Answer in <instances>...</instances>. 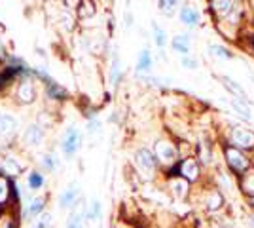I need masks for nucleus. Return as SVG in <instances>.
Segmentation results:
<instances>
[{
  "label": "nucleus",
  "instance_id": "obj_1",
  "mask_svg": "<svg viewBox=\"0 0 254 228\" xmlns=\"http://www.w3.org/2000/svg\"><path fill=\"white\" fill-rule=\"evenodd\" d=\"M224 156H226V162H228V165H230V169H232L233 173L243 175L251 167V162L247 160L243 151H239L237 147H233L232 143H228L224 147Z\"/></svg>",
  "mask_w": 254,
  "mask_h": 228
},
{
  "label": "nucleus",
  "instance_id": "obj_2",
  "mask_svg": "<svg viewBox=\"0 0 254 228\" xmlns=\"http://www.w3.org/2000/svg\"><path fill=\"white\" fill-rule=\"evenodd\" d=\"M135 165H137L138 171L144 175L146 179H152L156 175V169H158V158L148 149H140L135 154Z\"/></svg>",
  "mask_w": 254,
  "mask_h": 228
},
{
  "label": "nucleus",
  "instance_id": "obj_3",
  "mask_svg": "<svg viewBox=\"0 0 254 228\" xmlns=\"http://www.w3.org/2000/svg\"><path fill=\"white\" fill-rule=\"evenodd\" d=\"M80 147H82V135H80V131L76 130V128H68V130L64 131L63 135V141H61V151L66 158H72L76 152L80 151Z\"/></svg>",
  "mask_w": 254,
  "mask_h": 228
},
{
  "label": "nucleus",
  "instance_id": "obj_4",
  "mask_svg": "<svg viewBox=\"0 0 254 228\" xmlns=\"http://www.w3.org/2000/svg\"><path fill=\"white\" fill-rule=\"evenodd\" d=\"M230 143L239 151H254V131L245 128H235L230 133Z\"/></svg>",
  "mask_w": 254,
  "mask_h": 228
},
{
  "label": "nucleus",
  "instance_id": "obj_5",
  "mask_svg": "<svg viewBox=\"0 0 254 228\" xmlns=\"http://www.w3.org/2000/svg\"><path fill=\"white\" fill-rule=\"evenodd\" d=\"M154 154H156V158H158L159 163H167V165L177 162V156H179L177 147H175V145H171L169 141H158L156 143V147H154Z\"/></svg>",
  "mask_w": 254,
  "mask_h": 228
},
{
  "label": "nucleus",
  "instance_id": "obj_6",
  "mask_svg": "<svg viewBox=\"0 0 254 228\" xmlns=\"http://www.w3.org/2000/svg\"><path fill=\"white\" fill-rule=\"evenodd\" d=\"M179 175L180 177H184L186 181H190V183H195L197 179H199V175H201V169H199V163L195 158H186V160H182L179 163Z\"/></svg>",
  "mask_w": 254,
  "mask_h": 228
},
{
  "label": "nucleus",
  "instance_id": "obj_7",
  "mask_svg": "<svg viewBox=\"0 0 254 228\" xmlns=\"http://www.w3.org/2000/svg\"><path fill=\"white\" fill-rule=\"evenodd\" d=\"M11 194H15V186L8 179V175H4L0 171V209H6L10 206Z\"/></svg>",
  "mask_w": 254,
  "mask_h": 228
},
{
  "label": "nucleus",
  "instance_id": "obj_8",
  "mask_svg": "<svg viewBox=\"0 0 254 228\" xmlns=\"http://www.w3.org/2000/svg\"><path fill=\"white\" fill-rule=\"evenodd\" d=\"M36 99V87L31 80H21V84L17 86V101L21 105H31Z\"/></svg>",
  "mask_w": 254,
  "mask_h": 228
},
{
  "label": "nucleus",
  "instance_id": "obj_9",
  "mask_svg": "<svg viewBox=\"0 0 254 228\" xmlns=\"http://www.w3.org/2000/svg\"><path fill=\"white\" fill-rule=\"evenodd\" d=\"M23 141H25V145H29V147H38L44 141V130L38 124H31L25 130V133H23Z\"/></svg>",
  "mask_w": 254,
  "mask_h": 228
},
{
  "label": "nucleus",
  "instance_id": "obj_10",
  "mask_svg": "<svg viewBox=\"0 0 254 228\" xmlns=\"http://www.w3.org/2000/svg\"><path fill=\"white\" fill-rule=\"evenodd\" d=\"M78 200H80V190L76 186H68L59 196V207L61 209H70V207L76 206Z\"/></svg>",
  "mask_w": 254,
  "mask_h": 228
},
{
  "label": "nucleus",
  "instance_id": "obj_11",
  "mask_svg": "<svg viewBox=\"0 0 254 228\" xmlns=\"http://www.w3.org/2000/svg\"><path fill=\"white\" fill-rule=\"evenodd\" d=\"M169 188L171 192L175 194L177 200H184L186 196H188V190H190V181H186L184 177H175V179H171L169 183Z\"/></svg>",
  "mask_w": 254,
  "mask_h": 228
},
{
  "label": "nucleus",
  "instance_id": "obj_12",
  "mask_svg": "<svg viewBox=\"0 0 254 228\" xmlns=\"http://www.w3.org/2000/svg\"><path fill=\"white\" fill-rule=\"evenodd\" d=\"M180 21H182V25H186L188 29L197 27L199 25V11L195 10V8H191V6L180 8Z\"/></svg>",
  "mask_w": 254,
  "mask_h": 228
},
{
  "label": "nucleus",
  "instance_id": "obj_13",
  "mask_svg": "<svg viewBox=\"0 0 254 228\" xmlns=\"http://www.w3.org/2000/svg\"><path fill=\"white\" fill-rule=\"evenodd\" d=\"M17 130V120L13 118L11 114H2L0 116V137L10 139L11 135Z\"/></svg>",
  "mask_w": 254,
  "mask_h": 228
},
{
  "label": "nucleus",
  "instance_id": "obj_14",
  "mask_svg": "<svg viewBox=\"0 0 254 228\" xmlns=\"http://www.w3.org/2000/svg\"><path fill=\"white\" fill-rule=\"evenodd\" d=\"M220 82H222L224 87L232 93L233 97H237V99H241V101H247V103H249V95H247V91H245L243 87L239 86L235 80H232L230 76H220Z\"/></svg>",
  "mask_w": 254,
  "mask_h": 228
},
{
  "label": "nucleus",
  "instance_id": "obj_15",
  "mask_svg": "<svg viewBox=\"0 0 254 228\" xmlns=\"http://www.w3.org/2000/svg\"><path fill=\"white\" fill-rule=\"evenodd\" d=\"M173 50L180 55H190V48H191V40L188 34H177L175 38H173Z\"/></svg>",
  "mask_w": 254,
  "mask_h": 228
},
{
  "label": "nucleus",
  "instance_id": "obj_16",
  "mask_svg": "<svg viewBox=\"0 0 254 228\" xmlns=\"http://www.w3.org/2000/svg\"><path fill=\"white\" fill-rule=\"evenodd\" d=\"M44 211H46V196H34L29 206H27V215L32 219L40 217Z\"/></svg>",
  "mask_w": 254,
  "mask_h": 228
},
{
  "label": "nucleus",
  "instance_id": "obj_17",
  "mask_svg": "<svg viewBox=\"0 0 254 228\" xmlns=\"http://www.w3.org/2000/svg\"><path fill=\"white\" fill-rule=\"evenodd\" d=\"M152 65H154V61H152V54H150L148 50H142V52L138 54L137 73L138 75H148L150 71H152Z\"/></svg>",
  "mask_w": 254,
  "mask_h": 228
},
{
  "label": "nucleus",
  "instance_id": "obj_18",
  "mask_svg": "<svg viewBox=\"0 0 254 228\" xmlns=\"http://www.w3.org/2000/svg\"><path fill=\"white\" fill-rule=\"evenodd\" d=\"M233 2L235 0H212V10L216 11L218 17H228L235 8Z\"/></svg>",
  "mask_w": 254,
  "mask_h": 228
},
{
  "label": "nucleus",
  "instance_id": "obj_19",
  "mask_svg": "<svg viewBox=\"0 0 254 228\" xmlns=\"http://www.w3.org/2000/svg\"><path fill=\"white\" fill-rule=\"evenodd\" d=\"M97 13V6L93 0H80L78 2V15L82 19H89Z\"/></svg>",
  "mask_w": 254,
  "mask_h": 228
},
{
  "label": "nucleus",
  "instance_id": "obj_20",
  "mask_svg": "<svg viewBox=\"0 0 254 228\" xmlns=\"http://www.w3.org/2000/svg\"><path fill=\"white\" fill-rule=\"evenodd\" d=\"M46 91H48V97L55 99V101H64L68 97V91L61 87L57 82H52V84H46Z\"/></svg>",
  "mask_w": 254,
  "mask_h": 228
},
{
  "label": "nucleus",
  "instance_id": "obj_21",
  "mask_svg": "<svg viewBox=\"0 0 254 228\" xmlns=\"http://www.w3.org/2000/svg\"><path fill=\"white\" fill-rule=\"evenodd\" d=\"M230 103H232V109L235 110L243 120H247V122L253 120V116H251V109H249V103H247V101H241V99L233 97Z\"/></svg>",
  "mask_w": 254,
  "mask_h": 228
},
{
  "label": "nucleus",
  "instance_id": "obj_22",
  "mask_svg": "<svg viewBox=\"0 0 254 228\" xmlns=\"http://www.w3.org/2000/svg\"><path fill=\"white\" fill-rule=\"evenodd\" d=\"M224 204V198L220 194V190H211L209 194H207V200H205V207L209 209V211H216V209H220Z\"/></svg>",
  "mask_w": 254,
  "mask_h": 228
},
{
  "label": "nucleus",
  "instance_id": "obj_23",
  "mask_svg": "<svg viewBox=\"0 0 254 228\" xmlns=\"http://www.w3.org/2000/svg\"><path fill=\"white\" fill-rule=\"evenodd\" d=\"M2 173L10 175V177H17V175H21V163H17V160H13V158H6V160H2Z\"/></svg>",
  "mask_w": 254,
  "mask_h": 228
},
{
  "label": "nucleus",
  "instance_id": "obj_24",
  "mask_svg": "<svg viewBox=\"0 0 254 228\" xmlns=\"http://www.w3.org/2000/svg\"><path fill=\"white\" fill-rule=\"evenodd\" d=\"M152 33H154V44L158 46V48H165L167 46V33L156 25V23H152Z\"/></svg>",
  "mask_w": 254,
  "mask_h": 228
},
{
  "label": "nucleus",
  "instance_id": "obj_25",
  "mask_svg": "<svg viewBox=\"0 0 254 228\" xmlns=\"http://www.w3.org/2000/svg\"><path fill=\"white\" fill-rule=\"evenodd\" d=\"M158 10L167 15V17H173L175 11H177V0H158Z\"/></svg>",
  "mask_w": 254,
  "mask_h": 228
},
{
  "label": "nucleus",
  "instance_id": "obj_26",
  "mask_svg": "<svg viewBox=\"0 0 254 228\" xmlns=\"http://www.w3.org/2000/svg\"><path fill=\"white\" fill-rule=\"evenodd\" d=\"M209 54H211L212 57H216V59H232L233 57L232 52H230L228 48L218 46V44H211V46H209Z\"/></svg>",
  "mask_w": 254,
  "mask_h": 228
},
{
  "label": "nucleus",
  "instance_id": "obj_27",
  "mask_svg": "<svg viewBox=\"0 0 254 228\" xmlns=\"http://www.w3.org/2000/svg\"><path fill=\"white\" fill-rule=\"evenodd\" d=\"M27 183H29V188H31V190H40L44 186V175L40 173V171H31Z\"/></svg>",
  "mask_w": 254,
  "mask_h": 228
},
{
  "label": "nucleus",
  "instance_id": "obj_28",
  "mask_svg": "<svg viewBox=\"0 0 254 228\" xmlns=\"http://www.w3.org/2000/svg\"><path fill=\"white\" fill-rule=\"evenodd\" d=\"M84 217H85V213L74 211V213L68 217V221H66V228H84Z\"/></svg>",
  "mask_w": 254,
  "mask_h": 228
},
{
  "label": "nucleus",
  "instance_id": "obj_29",
  "mask_svg": "<svg viewBox=\"0 0 254 228\" xmlns=\"http://www.w3.org/2000/svg\"><path fill=\"white\" fill-rule=\"evenodd\" d=\"M241 190L245 194L254 196V173H247L241 179Z\"/></svg>",
  "mask_w": 254,
  "mask_h": 228
},
{
  "label": "nucleus",
  "instance_id": "obj_30",
  "mask_svg": "<svg viewBox=\"0 0 254 228\" xmlns=\"http://www.w3.org/2000/svg\"><path fill=\"white\" fill-rule=\"evenodd\" d=\"M52 213H48V211H44L40 217H36V221L32 223L31 228H52Z\"/></svg>",
  "mask_w": 254,
  "mask_h": 228
},
{
  "label": "nucleus",
  "instance_id": "obj_31",
  "mask_svg": "<svg viewBox=\"0 0 254 228\" xmlns=\"http://www.w3.org/2000/svg\"><path fill=\"white\" fill-rule=\"evenodd\" d=\"M42 165L48 169V171H55V169H57V165H59V162H57V156H55V154H44V156H42Z\"/></svg>",
  "mask_w": 254,
  "mask_h": 228
},
{
  "label": "nucleus",
  "instance_id": "obj_32",
  "mask_svg": "<svg viewBox=\"0 0 254 228\" xmlns=\"http://www.w3.org/2000/svg\"><path fill=\"white\" fill-rule=\"evenodd\" d=\"M85 217L89 219V221H95V219L101 217V202H99V200H93V202H91V206L87 209Z\"/></svg>",
  "mask_w": 254,
  "mask_h": 228
},
{
  "label": "nucleus",
  "instance_id": "obj_33",
  "mask_svg": "<svg viewBox=\"0 0 254 228\" xmlns=\"http://www.w3.org/2000/svg\"><path fill=\"white\" fill-rule=\"evenodd\" d=\"M110 78H112V84H114V86H116L118 82H120V78H122V69H120V61H118V57L114 59V63H112Z\"/></svg>",
  "mask_w": 254,
  "mask_h": 228
},
{
  "label": "nucleus",
  "instance_id": "obj_34",
  "mask_svg": "<svg viewBox=\"0 0 254 228\" xmlns=\"http://www.w3.org/2000/svg\"><path fill=\"white\" fill-rule=\"evenodd\" d=\"M182 67L188 69V71H195L197 69V61L190 57V55H182Z\"/></svg>",
  "mask_w": 254,
  "mask_h": 228
},
{
  "label": "nucleus",
  "instance_id": "obj_35",
  "mask_svg": "<svg viewBox=\"0 0 254 228\" xmlns=\"http://www.w3.org/2000/svg\"><path fill=\"white\" fill-rule=\"evenodd\" d=\"M61 21H63V29H66V31H72V29H74V21H72V17L68 15V11H66V13H63Z\"/></svg>",
  "mask_w": 254,
  "mask_h": 228
},
{
  "label": "nucleus",
  "instance_id": "obj_36",
  "mask_svg": "<svg viewBox=\"0 0 254 228\" xmlns=\"http://www.w3.org/2000/svg\"><path fill=\"white\" fill-rule=\"evenodd\" d=\"M87 130H89V133H95V131L101 130V122L97 118H91L89 120V124H87Z\"/></svg>",
  "mask_w": 254,
  "mask_h": 228
},
{
  "label": "nucleus",
  "instance_id": "obj_37",
  "mask_svg": "<svg viewBox=\"0 0 254 228\" xmlns=\"http://www.w3.org/2000/svg\"><path fill=\"white\" fill-rule=\"evenodd\" d=\"M64 2V6H66V8H70V10H72V8H78V2H80V0H63Z\"/></svg>",
  "mask_w": 254,
  "mask_h": 228
},
{
  "label": "nucleus",
  "instance_id": "obj_38",
  "mask_svg": "<svg viewBox=\"0 0 254 228\" xmlns=\"http://www.w3.org/2000/svg\"><path fill=\"white\" fill-rule=\"evenodd\" d=\"M131 25H133V17L127 13V15H126V27H131Z\"/></svg>",
  "mask_w": 254,
  "mask_h": 228
},
{
  "label": "nucleus",
  "instance_id": "obj_39",
  "mask_svg": "<svg viewBox=\"0 0 254 228\" xmlns=\"http://www.w3.org/2000/svg\"><path fill=\"white\" fill-rule=\"evenodd\" d=\"M249 204H251V207L254 209V196H249Z\"/></svg>",
  "mask_w": 254,
  "mask_h": 228
},
{
  "label": "nucleus",
  "instance_id": "obj_40",
  "mask_svg": "<svg viewBox=\"0 0 254 228\" xmlns=\"http://www.w3.org/2000/svg\"><path fill=\"white\" fill-rule=\"evenodd\" d=\"M249 223H251V227L254 228V217H251V221H249Z\"/></svg>",
  "mask_w": 254,
  "mask_h": 228
},
{
  "label": "nucleus",
  "instance_id": "obj_41",
  "mask_svg": "<svg viewBox=\"0 0 254 228\" xmlns=\"http://www.w3.org/2000/svg\"><path fill=\"white\" fill-rule=\"evenodd\" d=\"M253 48H254V38H253Z\"/></svg>",
  "mask_w": 254,
  "mask_h": 228
}]
</instances>
